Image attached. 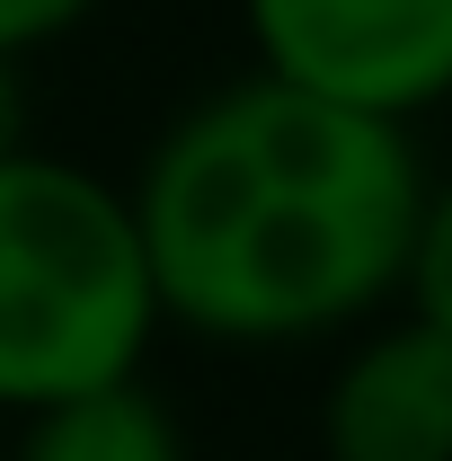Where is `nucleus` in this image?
<instances>
[{
	"label": "nucleus",
	"mask_w": 452,
	"mask_h": 461,
	"mask_svg": "<svg viewBox=\"0 0 452 461\" xmlns=\"http://www.w3.org/2000/svg\"><path fill=\"white\" fill-rule=\"evenodd\" d=\"M258 71L311 98L391 115L452 98V0H240Z\"/></svg>",
	"instance_id": "7ed1b4c3"
},
{
	"label": "nucleus",
	"mask_w": 452,
	"mask_h": 461,
	"mask_svg": "<svg viewBox=\"0 0 452 461\" xmlns=\"http://www.w3.org/2000/svg\"><path fill=\"white\" fill-rule=\"evenodd\" d=\"M160 329L133 195L107 177L9 151L0 160V408H36L124 382Z\"/></svg>",
	"instance_id": "f03ea898"
},
{
	"label": "nucleus",
	"mask_w": 452,
	"mask_h": 461,
	"mask_svg": "<svg viewBox=\"0 0 452 461\" xmlns=\"http://www.w3.org/2000/svg\"><path fill=\"white\" fill-rule=\"evenodd\" d=\"M27 151V80H18V54H0V160Z\"/></svg>",
	"instance_id": "6e6552de"
},
{
	"label": "nucleus",
	"mask_w": 452,
	"mask_h": 461,
	"mask_svg": "<svg viewBox=\"0 0 452 461\" xmlns=\"http://www.w3.org/2000/svg\"><path fill=\"white\" fill-rule=\"evenodd\" d=\"M399 285L417 293V320L452 338V186H426V213H417L408 276H399Z\"/></svg>",
	"instance_id": "423d86ee"
},
{
	"label": "nucleus",
	"mask_w": 452,
	"mask_h": 461,
	"mask_svg": "<svg viewBox=\"0 0 452 461\" xmlns=\"http://www.w3.org/2000/svg\"><path fill=\"white\" fill-rule=\"evenodd\" d=\"M426 169L408 124L311 98L276 71L231 80L160 133L133 186L160 320L222 346L320 338L408 276Z\"/></svg>",
	"instance_id": "f257e3e1"
},
{
	"label": "nucleus",
	"mask_w": 452,
	"mask_h": 461,
	"mask_svg": "<svg viewBox=\"0 0 452 461\" xmlns=\"http://www.w3.org/2000/svg\"><path fill=\"white\" fill-rule=\"evenodd\" d=\"M9 461H186V435H177L169 408L124 373V382H98V391H71V400L36 408L27 444Z\"/></svg>",
	"instance_id": "39448f33"
},
{
	"label": "nucleus",
	"mask_w": 452,
	"mask_h": 461,
	"mask_svg": "<svg viewBox=\"0 0 452 461\" xmlns=\"http://www.w3.org/2000/svg\"><path fill=\"white\" fill-rule=\"evenodd\" d=\"M98 0H0V54H36V45H54L71 36L80 18H89Z\"/></svg>",
	"instance_id": "0eeeda50"
},
{
	"label": "nucleus",
	"mask_w": 452,
	"mask_h": 461,
	"mask_svg": "<svg viewBox=\"0 0 452 461\" xmlns=\"http://www.w3.org/2000/svg\"><path fill=\"white\" fill-rule=\"evenodd\" d=\"M0 461H9V453H0Z\"/></svg>",
	"instance_id": "1a4fd4ad"
},
{
	"label": "nucleus",
	"mask_w": 452,
	"mask_h": 461,
	"mask_svg": "<svg viewBox=\"0 0 452 461\" xmlns=\"http://www.w3.org/2000/svg\"><path fill=\"white\" fill-rule=\"evenodd\" d=\"M329 461H452V338L399 320L346 355L320 391Z\"/></svg>",
	"instance_id": "20e7f679"
}]
</instances>
